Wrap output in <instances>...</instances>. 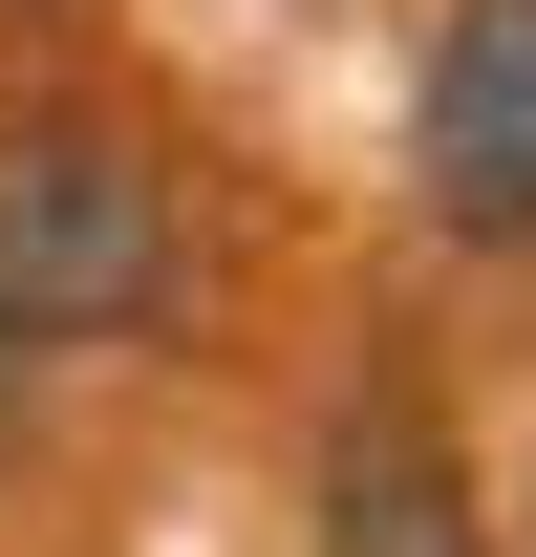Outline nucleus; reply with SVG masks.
<instances>
[{
  "mask_svg": "<svg viewBox=\"0 0 536 557\" xmlns=\"http://www.w3.org/2000/svg\"><path fill=\"white\" fill-rule=\"evenodd\" d=\"M150 300H172V172H150L130 129H86V108H44V129H0V344H130Z\"/></svg>",
  "mask_w": 536,
  "mask_h": 557,
  "instance_id": "f257e3e1",
  "label": "nucleus"
},
{
  "mask_svg": "<svg viewBox=\"0 0 536 557\" xmlns=\"http://www.w3.org/2000/svg\"><path fill=\"white\" fill-rule=\"evenodd\" d=\"M407 172L472 258H536V0H451L407 86Z\"/></svg>",
  "mask_w": 536,
  "mask_h": 557,
  "instance_id": "f03ea898",
  "label": "nucleus"
},
{
  "mask_svg": "<svg viewBox=\"0 0 536 557\" xmlns=\"http://www.w3.org/2000/svg\"><path fill=\"white\" fill-rule=\"evenodd\" d=\"M322 557H494L451 429L407 408V386H343V408H322Z\"/></svg>",
  "mask_w": 536,
  "mask_h": 557,
  "instance_id": "7ed1b4c3",
  "label": "nucleus"
},
{
  "mask_svg": "<svg viewBox=\"0 0 536 557\" xmlns=\"http://www.w3.org/2000/svg\"><path fill=\"white\" fill-rule=\"evenodd\" d=\"M0 408H22V344H0Z\"/></svg>",
  "mask_w": 536,
  "mask_h": 557,
  "instance_id": "20e7f679",
  "label": "nucleus"
}]
</instances>
